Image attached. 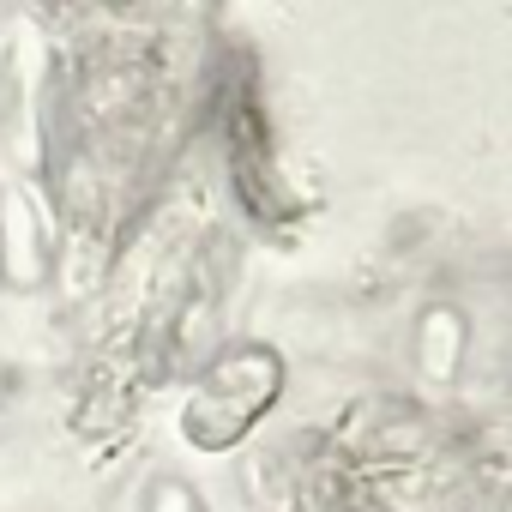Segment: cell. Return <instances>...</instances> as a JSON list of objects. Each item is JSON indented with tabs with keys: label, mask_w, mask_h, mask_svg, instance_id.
I'll use <instances>...</instances> for the list:
<instances>
[{
	"label": "cell",
	"mask_w": 512,
	"mask_h": 512,
	"mask_svg": "<svg viewBox=\"0 0 512 512\" xmlns=\"http://www.w3.org/2000/svg\"><path fill=\"white\" fill-rule=\"evenodd\" d=\"M7 151L19 169L43 163V37L37 25H19L13 37V61H7Z\"/></svg>",
	"instance_id": "obj_1"
},
{
	"label": "cell",
	"mask_w": 512,
	"mask_h": 512,
	"mask_svg": "<svg viewBox=\"0 0 512 512\" xmlns=\"http://www.w3.org/2000/svg\"><path fill=\"white\" fill-rule=\"evenodd\" d=\"M416 362L428 368V380H452L458 374V362H464V320L452 308H434L416 326Z\"/></svg>",
	"instance_id": "obj_3"
},
{
	"label": "cell",
	"mask_w": 512,
	"mask_h": 512,
	"mask_svg": "<svg viewBox=\"0 0 512 512\" xmlns=\"http://www.w3.org/2000/svg\"><path fill=\"white\" fill-rule=\"evenodd\" d=\"M0 272L13 284H37L43 278V211L25 187L0 193Z\"/></svg>",
	"instance_id": "obj_2"
},
{
	"label": "cell",
	"mask_w": 512,
	"mask_h": 512,
	"mask_svg": "<svg viewBox=\"0 0 512 512\" xmlns=\"http://www.w3.org/2000/svg\"><path fill=\"white\" fill-rule=\"evenodd\" d=\"M151 512H205V506H199V494H193L187 482L163 476V482L151 488Z\"/></svg>",
	"instance_id": "obj_4"
}]
</instances>
